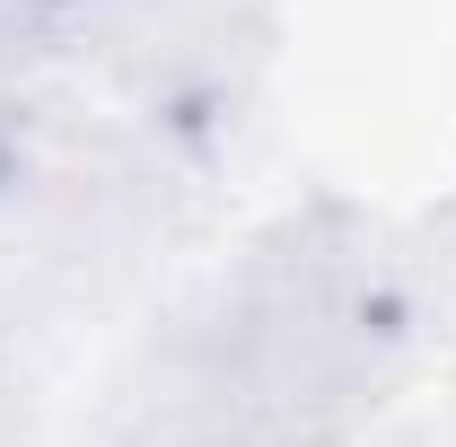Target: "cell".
<instances>
[{
    "label": "cell",
    "instance_id": "cell-1",
    "mask_svg": "<svg viewBox=\"0 0 456 447\" xmlns=\"http://www.w3.org/2000/svg\"><path fill=\"white\" fill-rule=\"evenodd\" d=\"M403 342V289L369 237H289L246 272L220 369L264 412H316L378 386Z\"/></svg>",
    "mask_w": 456,
    "mask_h": 447
},
{
    "label": "cell",
    "instance_id": "cell-2",
    "mask_svg": "<svg viewBox=\"0 0 456 447\" xmlns=\"http://www.w3.org/2000/svg\"><path fill=\"white\" fill-rule=\"evenodd\" d=\"M70 0H0V27H36V18H53Z\"/></svg>",
    "mask_w": 456,
    "mask_h": 447
}]
</instances>
